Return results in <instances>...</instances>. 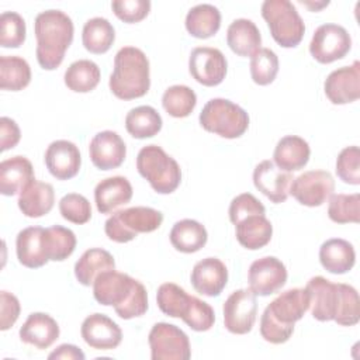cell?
I'll return each instance as SVG.
<instances>
[{
    "mask_svg": "<svg viewBox=\"0 0 360 360\" xmlns=\"http://www.w3.org/2000/svg\"><path fill=\"white\" fill-rule=\"evenodd\" d=\"M226 44L239 56H253L260 49L262 35L252 20L236 18L226 30Z\"/></svg>",
    "mask_w": 360,
    "mask_h": 360,
    "instance_id": "f546056e",
    "label": "cell"
},
{
    "mask_svg": "<svg viewBox=\"0 0 360 360\" xmlns=\"http://www.w3.org/2000/svg\"><path fill=\"white\" fill-rule=\"evenodd\" d=\"M21 138L20 128L17 122L8 117L0 118V149L1 152L13 149Z\"/></svg>",
    "mask_w": 360,
    "mask_h": 360,
    "instance_id": "681fc988",
    "label": "cell"
},
{
    "mask_svg": "<svg viewBox=\"0 0 360 360\" xmlns=\"http://www.w3.org/2000/svg\"><path fill=\"white\" fill-rule=\"evenodd\" d=\"M159 309L172 318H181L195 332H205L214 326L215 314L212 307L186 292L174 283H163L156 292Z\"/></svg>",
    "mask_w": 360,
    "mask_h": 360,
    "instance_id": "8992f818",
    "label": "cell"
},
{
    "mask_svg": "<svg viewBox=\"0 0 360 360\" xmlns=\"http://www.w3.org/2000/svg\"><path fill=\"white\" fill-rule=\"evenodd\" d=\"M89 155L97 169L111 170L122 165L127 156V146L117 132L107 129L93 136L89 145Z\"/></svg>",
    "mask_w": 360,
    "mask_h": 360,
    "instance_id": "d6986e66",
    "label": "cell"
},
{
    "mask_svg": "<svg viewBox=\"0 0 360 360\" xmlns=\"http://www.w3.org/2000/svg\"><path fill=\"white\" fill-rule=\"evenodd\" d=\"M249 290L255 295L267 297L277 292L287 281L284 263L274 256H264L255 260L248 273Z\"/></svg>",
    "mask_w": 360,
    "mask_h": 360,
    "instance_id": "9a60e30c",
    "label": "cell"
},
{
    "mask_svg": "<svg viewBox=\"0 0 360 360\" xmlns=\"http://www.w3.org/2000/svg\"><path fill=\"white\" fill-rule=\"evenodd\" d=\"M18 208L28 218L46 215L55 202L52 184L32 179L18 195Z\"/></svg>",
    "mask_w": 360,
    "mask_h": 360,
    "instance_id": "484cf974",
    "label": "cell"
},
{
    "mask_svg": "<svg viewBox=\"0 0 360 360\" xmlns=\"http://www.w3.org/2000/svg\"><path fill=\"white\" fill-rule=\"evenodd\" d=\"M21 342L31 345L37 349H48L59 338V325L48 314L32 312L28 315L22 326L20 328Z\"/></svg>",
    "mask_w": 360,
    "mask_h": 360,
    "instance_id": "cb8c5ba5",
    "label": "cell"
},
{
    "mask_svg": "<svg viewBox=\"0 0 360 360\" xmlns=\"http://www.w3.org/2000/svg\"><path fill=\"white\" fill-rule=\"evenodd\" d=\"M235 235L243 248L257 250L270 242L273 225L266 215H249L235 225Z\"/></svg>",
    "mask_w": 360,
    "mask_h": 360,
    "instance_id": "1f68e13d",
    "label": "cell"
},
{
    "mask_svg": "<svg viewBox=\"0 0 360 360\" xmlns=\"http://www.w3.org/2000/svg\"><path fill=\"white\" fill-rule=\"evenodd\" d=\"M111 93L121 100L145 96L150 87L149 60L143 51L122 46L114 58V69L108 80Z\"/></svg>",
    "mask_w": 360,
    "mask_h": 360,
    "instance_id": "5b68a950",
    "label": "cell"
},
{
    "mask_svg": "<svg viewBox=\"0 0 360 360\" xmlns=\"http://www.w3.org/2000/svg\"><path fill=\"white\" fill-rule=\"evenodd\" d=\"M169 238L176 250L181 253H194L205 246L208 233L202 224L186 218L173 225Z\"/></svg>",
    "mask_w": 360,
    "mask_h": 360,
    "instance_id": "d6a6232c",
    "label": "cell"
},
{
    "mask_svg": "<svg viewBox=\"0 0 360 360\" xmlns=\"http://www.w3.org/2000/svg\"><path fill=\"white\" fill-rule=\"evenodd\" d=\"M115 39V31L111 22L103 17H93L87 20L82 31L83 46L91 53L107 52Z\"/></svg>",
    "mask_w": 360,
    "mask_h": 360,
    "instance_id": "e575fe53",
    "label": "cell"
},
{
    "mask_svg": "<svg viewBox=\"0 0 360 360\" xmlns=\"http://www.w3.org/2000/svg\"><path fill=\"white\" fill-rule=\"evenodd\" d=\"M100 68L90 59H79L69 65L63 80L68 89L76 93H89L94 90L100 82Z\"/></svg>",
    "mask_w": 360,
    "mask_h": 360,
    "instance_id": "8d00e7d4",
    "label": "cell"
},
{
    "mask_svg": "<svg viewBox=\"0 0 360 360\" xmlns=\"http://www.w3.org/2000/svg\"><path fill=\"white\" fill-rule=\"evenodd\" d=\"M222 312L226 330L235 335H246L252 330L256 321V295L249 288L236 290L225 300Z\"/></svg>",
    "mask_w": 360,
    "mask_h": 360,
    "instance_id": "4fadbf2b",
    "label": "cell"
},
{
    "mask_svg": "<svg viewBox=\"0 0 360 360\" xmlns=\"http://www.w3.org/2000/svg\"><path fill=\"white\" fill-rule=\"evenodd\" d=\"M163 222V214L150 207H131L115 211L104 224L105 235L117 242L132 240L138 233L156 231Z\"/></svg>",
    "mask_w": 360,
    "mask_h": 360,
    "instance_id": "30bf717a",
    "label": "cell"
},
{
    "mask_svg": "<svg viewBox=\"0 0 360 360\" xmlns=\"http://www.w3.org/2000/svg\"><path fill=\"white\" fill-rule=\"evenodd\" d=\"M37 60L45 70L56 69L73 41V21L60 10H45L35 17Z\"/></svg>",
    "mask_w": 360,
    "mask_h": 360,
    "instance_id": "277c9868",
    "label": "cell"
},
{
    "mask_svg": "<svg viewBox=\"0 0 360 360\" xmlns=\"http://www.w3.org/2000/svg\"><path fill=\"white\" fill-rule=\"evenodd\" d=\"M18 262L28 269H38L49 262L45 242V228L28 226L18 232L15 239Z\"/></svg>",
    "mask_w": 360,
    "mask_h": 360,
    "instance_id": "603a6c76",
    "label": "cell"
},
{
    "mask_svg": "<svg viewBox=\"0 0 360 360\" xmlns=\"http://www.w3.org/2000/svg\"><path fill=\"white\" fill-rule=\"evenodd\" d=\"M162 124L160 114L150 105L135 107L125 117V128L136 139L155 136L162 129Z\"/></svg>",
    "mask_w": 360,
    "mask_h": 360,
    "instance_id": "d590c367",
    "label": "cell"
},
{
    "mask_svg": "<svg viewBox=\"0 0 360 360\" xmlns=\"http://www.w3.org/2000/svg\"><path fill=\"white\" fill-rule=\"evenodd\" d=\"M114 14L124 22L142 21L150 11L149 0H114L111 3Z\"/></svg>",
    "mask_w": 360,
    "mask_h": 360,
    "instance_id": "7dc6e473",
    "label": "cell"
},
{
    "mask_svg": "<svg viewBox=\"0 0 360 360\" xmlns=\"http://www.w3.org/2000/svg\"><path fill=\"white\" fill-rule=\"evenodd\" d=\"M273 39L283 48H295L305 32V24L294 4L288 0H266L262 4Z\"/></svg>",
    "mask_w": 360,
    "mask_h": 360,
    "instance_id": "9c48e42d",
    "label": "cell"
},
{
    "mask_svg": "<svg viewBox=\"0 0 360 360\" xmlns=\"http://www.w3.org/2000/svg\"><path fill=\"white\" fill-rule=\"evenodd\" d=\"M148 342L152 360H188L191 347L188 336L176 325L158 322L152 326Z\"/></svg>",
    "mask_w": 360,
    "mask_h": 360,
    "instance_id": "8fae6325",
    "label": "cell"
},
{
    "mask_svg": "<svg viewBox=\"0 0 360 360\" xmlns=\"http://www.w3.org/2000/svg\"><path fill=\"white\" fill-rule=\"evenodd\" d=\"M96 301L105 307H114L122 319L142 316L148 311V292L143 284L125 273L104 271L93 283Z\"/></svg>",
    "mask_w": 360,
    "mask_h": 360,
    "instance_id": "7a4b0ae2",
    "label": "cell"
},
{
    "mask_svg": "<svg viewBox=\"0 0 360 360\" xmlns=\"http://www.w3.org/2000/svg\"><path fill=\"white\" fill-rule=\"evenodd\" d=\"M200 125L226 139L242 136L249 127L248 112L226 98H211L200 112Z\"/></svg>",
    "mask_w": 360,
    "mask_h": 360,
    "instance_id": "ba28073f",
    "label": "cell"
},
{
    "mask_svg": "<svg viewBox=\"0 0 360 360\" xmlns=\"http://www.w3.org/2000/svg\"><path fill=\"white\" fill-rule=\"evenodd\" d=\"M352 48V38L345 27L333 22L319 25L309 42V52L319 63H332L345 58Z\"/></svg>",
    "mask_w": 360,
    "mask_h": 360,
    "instance_id": "7c38bea8",
    "label": "cell"
},
{
    "mask_svg": "<svg viewBox=\"0 0 360 360\" xmlns=\"http://www.w3.org/2000/svg\"><path fill=\"white\" fill-rule=\"evenodd\" d=\"M21 307L18 298L8 292V291H1L0 292V329L7 330L10 329L15 321L18 319Z\"/></svg>",
    "mask_w": 360,
    "mask_h": 360,
    "instance_id": "c3c4849f",
    "label": "cell"
},
{
    "mask_svg": "<svg viewBox=\"0 0 360 360\" xmlns=\"http://www.w3.org/2000/svg\"><path fill=\"white\" fill-rule=\"evenodd\" d=\"M278 73V58L270 48H260L250 56V76L259 86L270 84Z\"/></svg>",
    "mask_w": 360,
    "mask_h": 360,
    "instance_id": "b9f144b4",
    "label": "cell"
},
{
    "mask_svg": "<svg viewBox=\"0 0 360 360\" xmlns=\"http://www.w3.org/2000/svg\"><path fill=\"white\" fill-rule=\"evenodd\" d=\"M34 167L25 156H13L0 163V193L3 195L20 194L32 180Z\"/></svg>",
    "mask_w": 360,
    "mask_h": 360,
    "instance_id": "f1b7e54d",
    "label": "cell"
},
{
    "mask_svg": "<svg viewBox=\"0 0 360 360\" xmlns=\"http://www.w3.org/2000/svg\"><path fill=\"white\" fill-rule=\"evenodd\" d=\"M45 242L49 260L62 262L75 252L77 240L72 229L62 225H52L45 228Z\"/></svg>",
    "mask_w": 360,
    "mask_h": 360,
    "instance_id": "ab89813d",
    "label": "cell"
},
{
    "mask_svg": "<svg viewBox=\"0 0 360 360\" xmlns=\"http://www.w3.org/2000/svg\"><path fill=\"white\" fill-rule=\"evenodd\" d=\"M48 359H62V360H84V353L75 345H68L63 343L58 346L49 356Z\"/></svg>",
    "mask_w": 360,
    "mask_h": 360,
    "instance_id": "f907efd6",
    "label": "cell"
},
{
    "mask_svg": "<svg viewBox=\"0 0 360 360\" xmlns=\"http://www.w3.org/2000/svg\"><path fill=\"white\" fill-rule=\"evenodd\" d=\"M115 270V262L110 252L91 248L87 249L75 263V277L83 285H93L96 278L104 271Z\"/></svg>",
    "mask_w": 360,
    "mask_h": 360,
    "instance_id": "4dcf8cb0",
    "label": "cell"
},
{
    "mask_svg": "<svg viewBox=\"0 0 360 360\" xmlns=\"http://www.w3.org/2000/svg\"><path fill=\"white\" fill-rule=\"evenodd\" d=\"M292 180V174L278 169L273 160H262L253 170L255 187L274 204L284 202L288 198Z\"/></svg>",
    "mask_w": 360,
    "mask_h": 360,
    "instance_id": "ac0fdd59",
    "label": "cell"
},
{
    "mask_svg": "<svg viewBox=\"0 0 360 360\" xmlns=\"http://www.w3.org/2000/svg\"><path fill=\"white\" fill-rule=\"evenodd\" d=\"M190 280L198 294L218 297L228 283V270L218 257H205L194 264Z\"/></svg>",
    "mask_w": 360,
    "mask_h": 360,
    "instance_id": "7402d4cb",
    "label": "cell"
},
{
    "mask_svg": "<svg viewBox=\"0 0 360 360\" xmlns=\"http://www.w3.org/2000/svg\"><path fill=\"white\" fill-rule=\"evenodd\" d=\"M305 288L311 298V314L316 321H335L342 326H353L359 322L360 302L354 287L315 276Z\"/></svg>",
    "mask_w": 360,
    "mask_h": 360,
    "instance_id": "6da1fadb",
    "label": "cell"
},
{
    "mask_svg": "<svg viewBox=\"0 0 360 360\" xmlns=\"http://www.w3.org/2000/svg\"><path fill=\"white\" fill-rule=\"evenodd\" d=\"M338 177L352 186L360 184V150L359 146H346L336 158Z\"/></svg>",
    "mask_w": 360,
    "mask_h": 360,
    "instance_id": "f6af8a7d",
    "label": "cell"
},
{
    "mask_svg": "<svg viewBox=\"0 0 360 360\" xmlns=\"http://www.w3.org/2000/svg\"><path fill=\"white\" fill-rule=\"evenodd\" d=\"M31 82V68L21 56H0V87L3 90L18 91Z\"/></svg>",
    "mask_w": 360,
    "mask_h": 360,
    "instance_id": "74e56055",
    "label": "cell"
},
{
    "mask_svg": "<svg viewBox=\"0 0 360 360\" xmlns=\"http://www.w3.org/2000/svg\"><path fill=\"white\" fill-rule=\"evenodd\" d=\"M132 198V186L124 176H112L97 183L94 188V201L98 212L110 214L118 207L129 202Z\"/></svg>",
    "mask_w": 360,
    "mask_h": 360,
    "instance_id": "d4e9b609",
    "label": "cell"
},
{
    "mask_svg": "<svg viewBox=\"0 0 360 360\" xmlns=\"http://www.w3.org/2000/svg\"><path fill=\"white\" fill-rule=\"evenodd\" d=\"M60 215L72 224H86L91 218V205L89 200L77 193H69L59 201Z\"/></svg>",
    "mask_w": 360,
    "mask_h": 360,
    "instance_id": "ee69618b",
    "label": "cell"
},
{
    "mask_svg": "<svg viewBox=\"0 0 360 360\" xmlns=\"http://www.w3.org/2000/svg\"><path fill=\"white\" fill-rule=\"evenodd\" d=\"M184 24L190 35L205 39L218 32L221 27V13L212 4H197L188 10Z\"/></svg>",
    "mask_w": 360,
    "mask_h": 360,
    "instance_id": "836d02e7",
    "label": "cell"
},
{
    "mask_svg": "<svg viewBox=\"0 0 360 360\" xmlns=\"http://www.w3.org/2000/svg\"><path fill=\"white\" fill-rule=\"evenodd\" d=\"M136 169L159 194L173 193L181 181L179 163L158 145L143 146L136 156Z\"/></svg>",
    "mask_w": 360,
    "mask_h": 360,
    "instance_id": "52a82bcc",
    "label": "cell"
},
{
    "mask_svg": "<svg viewBox=\"0 0 360 360\" xmlns=\"http://www.w3.org/2000/svg\"><path fill=\"white\" fill-rule=\"evenodd\" d=\"M328 215L336 224H357L360 221V194H332Z\"/></svg>",
    "mask_w": 360,
    "mask_h": 360,
    "instance_id": "60d3db41",
    "label": "cell"
},
{
    "mask_svg": "<svg viewBox=\"0 0 360 360\" xmlns=\"http://www.w3.org/2000/svg\"><path fill=\"white\" fill-rule=\"evenodd\" d=\"M228 69L224 53L211 46L194 48L188 58V70L193 79L202 86H218L225 79Z\"/></svg>",
    "mask_w": 360,
    "mask_h": 360,
    "instance_id": "2e32d148",
    "label": "cell"
},
{
    "mask_svg": "<svg viewBox=\"0 0 360 360\" xmlns=\"http://www.w3.org/2000/svg\"><path fill=\"white\" fill-rule=\"evenodd\" d=\"M80 335L90 347L97 350H112L122 340L121 328L111 318L98 312L83 321Z\"/></svg>",
    "mask_w": 360,
    "mask_h": 360,
    "instance_id": "ffe728a7",
    "label": "cell"
},
{
    "mask_svg": "<svg viewBox=\"0 0 360 360\" xmlns=\"http://www.w3.org/2000/svg\"><path fill=\"white\" fill-rule=\"evenodd\" d=\"M44 159L46 169L58 180H69L75 177L82 165L79 148L66 139H58L49 143Z\"/></svg>",
    "mask_w": 360,
    "mask_h": 360,
    "instance_id": "44dd1931",
    "label": "cell"
},
{
    "mask_svg": "<svg viewBox=\"0 0 360 360\" xmlns=\"http://www.w3.org/2000/svg\"><path fill=\"white\" fill-rule=\"evenodd\" d=\"M326 97L332 104L353 103L360 97V62L342 66L328 75L323 83Z\"/></svg>",
    "mask_w": 360,
    "mask_h": 360,
    "instance_id": "e0dca14e",
    "label": "cell"
},
{
    "mask_svg": "<svg viewBox=\"0 0 360 360\" xmlns=\"http://www.w3.org/2000/svg\"><path fill=\"white\" fill-rule=\"evenodd\" d=\"M25 21L15 11H4L0 15V45L18 48L25 41Z\"/></svg>",
    "mask_w": 360,
    "mask_h": 360,
    "instance_id": "7bdbcfd3",
    "label": "cell"
},
{
    "mask_svg": "<svg viewBox=\"0 0 360 360\" xmlns=\"http://www.w3.org/2000/svg\"><path fill=\"white\" fill-rule=\"evenodd\" d=\"M311 155V148L308 142L297 135L283 136L273 152L274 165L285 172H294L302 169Z\"/></svg>",
    "mask_w": 360,
    "mask_h": 360,
    "instance_id": "4316f807",
    "label": "cell"
},
{
    "mask_svg": "<svg viewBox=\"0 0 360 360\" xmlns=\"http://www.w3.org/2000/svg\"><path fill=\"white\" fill-rule=\"evenodd\" d=\"M335 191L333 176L326 170H308L295 177L290 194L302 205L319 207Z\"/></svg>",
    "mask_w": 360,
    "mask_h": 360,
    "instance_id": "5bb4252c",
    "label": "cell"
},
{
    "mask_svg": "<svg viewBox=\"0 0 360 360\" xmlns=\"http://www.w3.org/2000/svg\"><path fill=\"white\" fill-rule=\"evenodd\" d=\"M197 104L194 90L184 84H174L165 90L162 96V105L165 111L174 118L188 117Z\"/></svg>",
    "mask_w": 360,
    "mask_h": 360,
    "instance_id": "f35d334b",
    "label": "cell"
},
{
    "mask_svg": "<svg viewBox=\"0 0 360 360\" xmlns=\"http://www.w3.org/2000/svg\"><path fill=\"white\" fill-rule=\"evenodd\" d=\"M300 3H302V4L308 6V7H311V8H312V10H315V11L329 4V1H321V3H309V1H304V0H300Z\"/></svg>",
    "mask_w": 360,
    "mask_h": 360,
    "instance_id": "816d5d0a",
    "label": "cell"
},
{
    "mask_svg": "<svg viewBox=\"0 0 360 360\" xmlns=\"http://www.w3.org/2000/svg\"><path fill=\"white\" fill-rule=\"evenodd\" d=\"M229 219L233 225L249 215H264L266 208L264 205L250 193H242L236 195L229 204Z\"/></svg>",
    "mask_w": 360,
    "mask_h": 360,
    "instance_id": "bcb514c9",
    "label": "cell"
},
{
    "mask_svg": "<svg viewBox=\"0 0 360 360\" xmlns=\"http://www.w3.org/2000/svg\"><path fill=\"white\" fill-rule=\"evenodd\" d=\"M309 304L311 298L307 288H290L281 292L262 314V338L273 345L285 343L294 332V323L304 316Z\"/></svg>",
    "mask_w": 360,
    "mask_h": 360,
    "instance_id": "3957f363",
    "label": "cell"
},
{
    "mask_svg": "<svg viewBox=\"0 0 360 360\" xmlns=\"http://www.w3.org/2000/svg\"><path fill=\"white\" fill-rule=\"evenodd\" d=\"M319 262L326 271L332 274H345L353 269L356 252L350 242L342 238H332L321 245Z\"/></svg>",
    "mask_w": 360,
    "mask_h": 360,
    "instance_id": "83f0119b",
    "label": "cell"
}]
</instances>
